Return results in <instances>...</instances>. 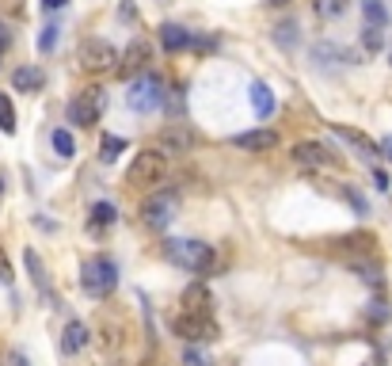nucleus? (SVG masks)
Here are the masks:
<instances>
[{"label":"nucleus","instance_id":"4468645a","mask_svg":"<svg viewBox=\"0 0 392 366\" xmlns=\"http://www.w3.org/2000/svg\"><path fill=\"white\" fill-rule=\"evenodd\" d=\"M331 134H335V138H343L346 146H354V149L362 153V157H369V161H373L377 153H381V146H377V141H373V138H366L362 130H354V126H343V122H331Z\"/></svg>","mask_w":392,"mask_h":366},{"label":"nucleus","instance_id":"9d476101","mask_svg":"<svg viewBox=\"0 0 392 366\" xmlns=\"http://www.w3.org/2000/svg\"><path fill=\"white\" fill-rule=\"evenodd\" d=\"M190 146H195V134H190V126H183V122L164 126L160 138H156V149H164L167 157H183V153H190Z\"/></svg>","mask_w":392,"mask_h":366},{"label":"nucleus","instance_id":"f704fd0d","mask_svg":"<svg viewBox=\"0 0 392 366\" xmlns=\"http://www.w3.org/2000/svg\"><path fill=\"white\" fill-rule=\"evenodd\" d=\"M12 279H16V275H12V260H8V252L0 248V286H12Z\"/></svg>","mask_w":392,"mask_h":366},{"label":"nucleus","instance_id":"72a5a7b5","mask_svg":"<svg viewBox=\"0 0 392 366\" xmlns=\"http://www.w3.org/2000/svg\"><path fill=\"white\" fill-rule=\"evenodd\" d=\"M366 317H369V320H377V325H385V320H388V305H385V298H377V302H369Z\"/></svg>","mask_w":392,"mask_h":366},{"label":"nucleus","instance_id":"2f4dec72","mask_svg":"<svg viewBox=\"0 0 392 366\" xmlns=\"http://www.w3.org/2000/svg\"><path fill=\"white\" fill-rule=\"evenodd\" d=\"M58 31H61L58 24H46V27H42V35H38V50H42V54H50L53 46H58Z\"/></svg>","mask_w":392,"mask_h":366},{"label":"nucleus","instance_id":"f03ea898","mask_svg":"<svg viewBox=\"0 0 392 366\" xmlns=\"http://www.w3.org/2000/svg\"><path fill=\"white\" fill-rule=\"evenodd\" d=\"M167 176V153L164 149H141L130 161L126 183L130 187H160V180Z\"/></svg>","mask_w":392,"mask_h":366},{"label":"nucleus","instance_id":"dca6fc26","mask_svg":"<svg viewBox=\"0 0 392 366\" xmlns=\"http://www.w3.org/2000/svg\"><path fill=\"white\" fill-rule=\"evenodd\" d=\"M346 268H351L366 286H373V290H381V286H385V271H381V263H377V260H369V256H354V260H346Z\"/></svg>","mask_w":392,"mask_h":366},{"label":"nucleus","instance_id":"7ed1b4c3","mask_svg":"<svg viewBox=\"0 0 392 366\" xmlns=\"http://www.w3.org/2000/svg\"><path fill=\"white\" fill-rule=\"evenodd\" d=\"M81 286H84L88 298H107V294L118 286V268H115V260H107V256L84 260V268H81Z\"/></svg>","mask_w":392,"mask_h":366},{"label":"nucleus","instance_id":"c9c22d12","mask_svg":"<svg viewBox=\"0 0 392 366\" xmlns=\"http://www.w3.org/2000/svg\"><path fill=\"white\" fill-rule=\"evenodd\" d=\"M214 46H217L214 35H195V39H190V50H202L206 54V50H214Z\"/></svg>","mask_w":392,"mask_h":366},{"label":"nucleus","instance_id":"423d86ee","mask_svg":"<svg viewBox=\"0 0 392 366\" xmlns=\"http://www.w3.org/2000/svg\"><path fill=\"white\" fill-rule=\"evenodd\" d=\"M76 61H81V69L84 73H92V76H99V73H118V50L110 46L107 39H84L81 42V50H76Z\"/></svg>","mask_w":392,"mask_h":366},{"label":"nucleus","instance_id":"5701e85b","mask_svg":"<svg viewBox=\"0 0 392 366\" xmlns=\"http://www.w3.org/2000/svg\"><path fill=\"white\" fill-rule=\"evenodd\" d=\"M50 141H53V153H58L61 161H73V157H76V141H73V134H69L65 126H61V130H53V138H50Z\"/></svg>","mask_w":392,"mask_h":366},{"label":"nucleus","instance_id":"b1692460","mask_svg":"<svg viewBox=\"0 0 392 366\" xmlns=\"http://www.w3.org/2000/svg\"><path fill=\"white\" fill-rule=\"evenodd\" d=\"M362 16H366V24L385 27V24H388V8H385V0H362Z\"/></svg>","mask_w":392,"mask_h":366},{"label":"nucleus","instance_id":"58836bf2","mask_svg":"<svg viewBox=\"0 0 392 366\" xmlns=\"http://www.w3.org/2000/svg\"><path fill=\"white\" fill-rule=\"evenodd\" d=\"M381 153H385V157H388V164H392V134H388L385 141H381Z\"/></svg>","mask_w":392,"mask_h":366},{"label":"nucleus","instance_id":"aec40b11","mask_svg":"<svg viewBox=\"0 0 392 366\" xmlns=\"http://www.w3.org/2000/svg\"><path fill=\"white\" fill-rule=\"evenodd\" d=\"M115 221H118L115 203H96L92 206V218H88V233H107Z\"/></svg>","mask_w":392,"mask_h":366},{"label":"nucleus","instance_id":"a211bd4d","mask_svg":"<svg viewBox=\"0 0 392 366\" xmlns=\"http://www.w3.org/2000/svg\"><path fill=\"white\" fill-rule=\"evenodd\" d=\"M42 84H46V76H42L38 65H19V69L12 73V88H16V92H38Z\"/></svg>","mask_w":392,"mask_h":366},{"label":"nucleus","instance_id":"6ab92c4d","mask_svg":"<svg viewBox=\"0 0 392 366\" xmlns=\"http://www.w3.org/2000/svg\"><path fill=\"white\" fill-rule=\"evenodd\" d=\"M373 237H369V233H346V237H339L335 240V248L339 252H346V260H354L351 252H358V256H369V252H373Z\"/></svg>","mask_w":392,"mask_h":366},{"label":"nucleus","instance_id":"bb28decb","mask_svg":"<svg viewBox=\"0 0 392 366\" xmlns=\"http://www.w3.org/2000/svg\"><path fill=\"white\" fill-rule=\"evenodd\" d=\"M122 149H126V141H122V138L103 134V146H99V161H103V164H115Z\"/></svg>","mask_w":392,"mask_h":366},{"label":"nucleus","instance_id":"f257e3e1","mask_svg":"<svg viewBox=\"0 0 392 366\" xmlns=\"http://www.w3.org/2000/svg\"><path fill=\"white\" fill-rule=\"evenodd\" d=\"M164 256L175 263V268H183L190 275H210L217 268V252L210 248L206 240H167L164 244Z\"/></svg>","mask_w":392,"mask_h":366},{"label":"nucleus","instance_id":"4c0bfd02","mask_svg":"<svg viewBox=\"0 0 392 366\" xmlns=\"http://www.w3.org/2000/svg\"><path fill=\"white\" fill-rule=\"evenodd\" d=\"M8 46H12V35H8V27H4V24H0V54H4Z\"/></svg>","mask_w":392,"mask_h":366},{"label":"nucleus","instance_id":"a19ab883","mask_svg":"<svg viewBox=\"0 0 392 366\" xmlns=\"http://www.w3.org/2000/svg\"><path fill=\"white\" fill-rule=\"evenodd\" d=\"M42 4H46V8H65L69 0H42Z\"/></svg>","mask_w":392,"mask_h":366},{"label":"nucleus","instance_id":"412c9836","mask_svg":"<svg viewBox=\"0 0 392 366\" xmlns=\"http://www.w3.org/2000/svg\"><path fill=\"white\" fill-rule=\"evenodd\" d=\"M252 107H255V115L259 118H271L274 115V96H271V88H267L263 81H252Z\"/></svg>","mask_w":392,"mask_h":366},{"label":"nucleus","instance_id":"1a4fd4ad","mask_svg":"<svg viewBox=\"0 0 392 366\" xmlns=\"http://www.w3.org/2000/svg\"><path fill=\"white\" fill-rule=\"evenodd\" d=\"M149 61H153V46L145 39H133L126 50H122V61H118V76H141L149 73Z\"/></svg>","mask_w":392,"mask_h":366},{"label":"nucleus","instance_id":"2eb2a0df","mask_svg":"<svg viewBox=\"0 0 392 366\" xmlns=\"http://www.w3.org/2000/svg\"><path fill=\"white\" fill-rule=\"evenodd\" d=\"M294 161L301 164V168H324V164H331V153L324 149L320 141H297Z\"/></svg>","mask_w":392,"mask_h":366},{"label":"nucleus","instance_id":"79ce46f5","mask_svg":"<svg viewBox=\"0 0 392 366\" xmlns=\"http://www.w3.org/2000/svg\"><path fill=\"white\" fill-rule=\"evenodd\" d=\"M138 366H156V362H153V359H141V362H138Z\"/></svg>","mask_w":392,"mask_h":366},{"label":"nucleus","instance_id":"37998d69","mask_svg":"<svg viewBox=\"0 0 392 366\" xmlns=\"http://www.w3.org/2000/svg\"><path fill=\"white\" fill-rule=\"evenodd\" d=\"M267 4H286V0H267Z\"/></svg>","mask_w":392,"mask_h":366},{"label":"nucleus","instance_id":"39448f33","mask_svg":"<svg viewBox=\"0 0 392 366\" xmlns=\"http://www.w3.org/2000/svg\"><path fill=\"white\" fill-rule=\"evenodd\" d=\"M126 103L138 111V115H153V111L164 107V81L156 73H141L130 81V92H126Z\"/></svg>","mask_w":392,"mask_h":366},{"label":"nucleus","instance_id":"c85d7f7f","mask_svg":"<svg viewBox=\"0 0 392 366\" xmlns=\"http://www.w3.org/2000/svg\"><path fill=\"white\" fill-rule=\"evenodd\" d=\"M339 195H343L346 203L354 206V214H358V218H366V214H369V203H366V198H362V191H354L351 183H343V187H339Z\"/></svg>","mask_w":392,"mask_h":366},{"label":"nucleus","instance_id":"cd10ccee","mask_svg":"<svg viewBox=\"0 0 392 366\" xmlns=\"http://www.w3.org/2000/svg\"><path fill=\"white\" fill-rule=\"evenodd\" d=\"M362 46H366L369 54H377L381 46H385V27H373V24H366V31H362Z\"/></svg>","mask_w":392,"mask_h":366},{"label":"nucleus","instance_id":"20e7f679","mask_svg":"<svg viewBox=\"0 0 392 366\" xmlns=\"http://www.w3.org/2000/svg\"><path fill=\"white\" fill-rule=\"evenodd\" d=\"M179 214V191H172V187H156L153 195H145L141 203V221L149 229H167Z\"/></svg>","mask_w":392,"mask_h":366},{"label":"nucleus","instance_id":"f3484780","mask_svg":"<svg viewBox=\"0 0 392 366\" xmlns=\"http://www.w3.org/2000/svg\"><path fill=\"white\" fill-rule=\"evenodd\" d=\"M190 39H195V31H187V27H179V24H160V42H164V50H190Z\"/></svg>","mask_w":392,"mask_h":366},{"label":"nucleus","instance_id":"a18cd8bd","mask_svg":"<svg viewBox=\"0 0 392 366\" xmlns=\"http://www.w3.org/2000/svg\"><path fill=\"white\" fill-rule=\"evenodd\" d=\"M0 195H4V180H0Z\"/></svg>","mask_w":392,"mask_h":366},{"label":"nucleus","instance_id":"ddd939ff","mask_svg":"<svg viewBox=\"0 0 392 366\" xmlns=\"http://www.w3.org/2000/svg\"><path fill=\"white\" fill-rule=\"evenodd\" d=\"M88 340H92V332H88L84 320H76V317L65 320V328H61V351L65 355H81L88 347Z\"/></svg>","mask_w":392,"mask_h":366},{"label":"nucleus","instance_id":"473e14b6","mask_svg":"<svg viewBox=\"0 0 392 366\" xmlns=\"http://www.w3.org/2000/svg\"><path fill=\"white\" fill-rule=\"evenodd\" d=\"M312 58H316L320 65H331V61H343V50H335V46L324 42V46H312Z\"/></svg>","mask_w":392,"mask_h":366},{"label":"nucleus","instance_id":"4be33fe9","mask_svg":"<svg viewBox=\"0 0 392 366\" xmlns=\"http://www.w3.org/2000/svg\"><path fill=\"white\" fill-rule=\"evenodd\" d=\"M24 260H27V271H31V283H35V286H38V290H46V286H50V275H46V263H42V256H38V252H35V248H27V252H24Z\"/></svg>","mask_w":392,"mask_h":366},{"label":"nucleus","instance_id":"e433bc0d","mask_svg":"<svg viewBox=\"0 0 392 366\" xmlns=\"http://www.w3.org/2000/svg\"><path fill=\"white\" fill-rule=\"evenodd\" d=\"M373 187L377 191H388V172L385 168H373Z\"/></svg>","mask_w":392,"mask_h":366},{"label":"nucleus","instance_id":"ea45409f","mask_svg":"<svg viewBox=\"0 0 392 366\" xmlns=\"http://www.w3.org/2000/svg\"><path fill=\"white\" fill-rule=\"evenodd\" d=\"M362 366H385V355H381V351H377V355H373V359H369V362H362Z\"/></svg>","mask_w":392,"mask_h":366},{"label":"nucleus","instance_id":"c03bdc74","mask_svg":"<svg viewBox=\"0 0 392 366\" xmlns=\"http://www.w3.org/2000/svg\"><path fill=\"white\" fill-rule=\"evenodd\" d=\"M217 366H237V362H232V359H229V362H217Z\"/></svg>","mask_w":392,"mask_h":366},{"label":"nucleus","instance_id":"f8f14e48","mask_svg":"<svg viewBox=\"0 0 392 366\" xmlns=\"http://www.w3.org/2000/svg\"><path fill=\"white\" fill-rule=\"evenodd\" d=\"M232 146L237 149H248V153H271L282 146V138L274 134V130H248V134H237L232 138Z\"/></svg>","mask_w":392,"mask_h":366},{"label":"nucleus","instance_id":"393cba45","mask_svg":"<svg viewBox=\"0 0 392 366\" xmlns=\"http://www.w3.org/2000/svg\"><path fill=\"white\" fill-rule=\"evenodd\" d=\"M312 8H316L320 19H339V16H346L351 0H312Z\"/></svg>","mask_w":392,"mask_h":366},{"label":"nucleus","instance_id":"c756f323","mask_svg":"<svg viewBox=\"0 0 392 366\" xmlns=\"http://www.w3.org/2000/svg\"><path fill=\"white\" fill-rule=\"evenodd\" d=\"M274 42H278V46H294V42H297V24H294V19H286V24H278L274 27Z\"/></svg>","mask_w":392,"mask_h":366},{"label":"nucleus","instance_id":"6e6552de","mask_svg":"<svg viewBox=\"0 0 392 366\" xmlns=\"http://www.w3.org/2000/svg\"><path fill=\"white\" fill-rule=\"evenodd\" d=\"M103 107H107L103 88H84V92H76L73 103H69V122H76V126H96L99 115H103Z\"/></svg>","mask_w":392,"mask_h":366},{"label":"nucleus","instance_id":"9b49d317","mask_svg":"<svg viewBox=\"0 0 392 366\" xmlns=\"http://www.w3.org/2000/svg\"><path fill=\"white\" fill-rule=\"evenodd\" d=\"M179 302H183V313H198V317L214 313V294L206 290V283H190Z\"/></svg>","mask_w":392,"mask_h":366},{"label":"nucleus","instance_id":"a878e982","mask_svg":"<svg viewBox=\"0 0 392 366\" xmlns=\"http://www.w3.org/2000/svg\"><path fill=\"white\" fill-rule=\"evenodd\" d=\"M0 134H8V138L16 134V107L4 92H0Z\"/></svg>","mask_w":392,"mask_h":366},{"label":"nucleus","instance_id":"7c9ffc66","mask_svg":"<svg viewBox=\"0 0 392 366\" xmlns=\"http://www.w3.org/2000/svg\"><path fill=\"white\" fill-rule=\"evenodd\" d=\"M183 366H217V362H210V355L198 347V343H187V351H183Z\"/></svg>","mask_w":392,"mask_h":366},{"label":"nucleus","instance_id":"0eeeda50","mask_svg":"<svg viewBox=\"0 0 392 366\" xmlns=\"http://www.w3.org/2000/svg\"><path fill=\"white\" fill-rule=\"evenodd\" d=\"M172 332L183 343H210L221 336L217 320L214 317H198V313H175L172 317Z\"/></svg>","mask_w":392,"mask_h":366}]
</instances>
